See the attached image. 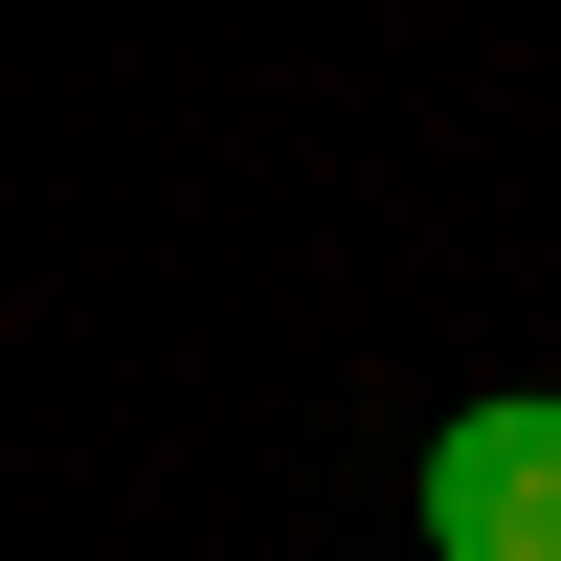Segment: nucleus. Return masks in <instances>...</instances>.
Returning <instances> with one entry per match:
<instances>
[{"mask_svg":"<svg viewBox=\"0 0 561 561\" xmlns=\"http://www.w3.org/2000/svg\"><path fill=\"white\" fill-rule=\"evenodd\" d=\"M427 539H449V561H561V404H449Z\"/></svg>","mask_w":561,"mask_h":561,"instance_id":"f257e3e1","label":"nucleus"}]
</instances>
